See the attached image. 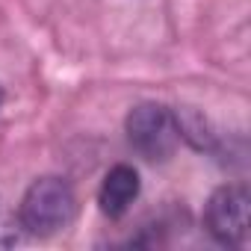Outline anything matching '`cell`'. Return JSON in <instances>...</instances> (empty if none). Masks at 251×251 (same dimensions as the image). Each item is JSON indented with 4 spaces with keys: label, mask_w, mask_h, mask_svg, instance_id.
<instances>
[{
    "label": "cell",
    "mask_w": 251,
    "mask_h": 251,
    "mask_svg": "<svg viewBox=\"0 0 251 251\" xmlns=\"http://www.w3.org/2000/svg\"><path fill=\"white\" fill-rule=\"evenodd\" d=\"M77 216V195L62 177H39L21 198L18 222L33 236H56Z\"/></svg>",
    "instance_id": "obj_1"
},
{
    "label": "cell",
    "mask_w": 251,
    "mask_h": 251,
    "mask_svg": "<svg viewBox=\"0 0 251 251\" xmlns=\"http://www.w3.org/2000/svg\"><path fill=\"white\" fill-rule=\"evenodd\" d=\"M127 139L145 160L166 163L180 145L177 115L163 103H139L127 115Z\"/></svg>",
    "instance_id": "obj_2"
},
{
    "label": "cell",
    "mask_w": 251,
    "mask_h": 251,
    "mask_svg": "<svg viewBox=\"0 0 251 251\" xmlns=\"http://www.w3.org/2000/svg\"><path fill=\"white\" fill-rule=\"evenodd\" d=\"M248 219H251V195L245 186L236 183L219 186L204 207V225L210 236L222 245H242L248 236Z\"/></svg>",
    "instance_id": "obj_3"
},
{
    "label": "cell",
    "mask_w": 251,
    "mask_h": 251,
    "mask_svg": "<svg viewBox=\"0 0 251 251\" xmlns=\"http://www.w3.org/2000/svg\"><path fill=\"white\" fill-rule=\"evenodd\" d=\"M139 189H142V180H139V172L127 163H118L106 172L100 189H98V207L103 216L109 219H118L124 216L133 201L139 198Z\"/></svg>",
    "instance_id": "obj_4"
},
{
    "label": "cell",
    "mask_w": 251,
    "mask_h": 251,
    "mask_svg": "<svg viewBox=\"0 0 251 251\" xmlns=\"http://www.w3.org/2000/svg\"><path fill=\"white\" fill-rule=\"evenodd\" d=\"M18 242V233L12 227H0V248H6V245H15Z\"/></svg>",
    "instance_id": "obj_5"
},
{
    "label": "cell",
    "mask_w": 251,
    "mask_h": 251,
    "mask_svg": "<svg viewBox=\"0 0 251 251\" xmlns=\"http://www.w3.org/2000/svg\"><path fill=\"white\" fill-rule=\"evenodd\" d=\"M0 103H3V89H0Z\"/></svg>",
    "instance_id": "obj_6"
}]
</instances>
